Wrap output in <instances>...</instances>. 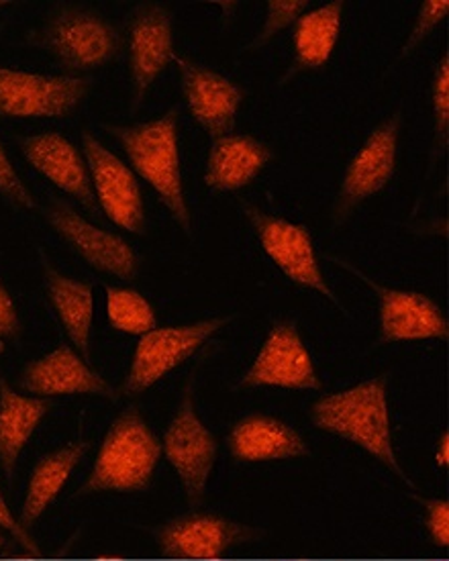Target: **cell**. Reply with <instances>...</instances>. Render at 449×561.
Wrapping results in <instances>:
<instances>
[{"mask_svg":"<svg viewBox=\"0 0 449 561\" xmlns=\"http://www.w3.org/2000/svg\"><path fill=\"white\" fill-rule=\"evenodd\" d=\"M448 0H427V2H423V4H421L419 15H417V21H415L413 30L408 33V37H406V42H404L399 58H408V56L429 37V33L448 16Z\"/></svg>","mask_w":449,"mask_h":561,"instance_id":"obj_28","label":"cell"},{"mask_svg":"<svg viewBox=\"0 0 449 561\" xmlns=\"http://www.w3.org/2000/svg\"><path fill=\"white\" fill-rule=\"evenodd\" d=\"M195 376L196 371L188 376L179 411L165 428L162 442V454L179 476L186 501L193 508L205 501L210 473L219 456L217 439L196 413Z\"/></svg>","mask_w":449,"mask_h":561,"instance_id":"obj_5","label":"cell"},{"mask_svg":"<svg viewBox=\"0 0 449 561\" xmlns=\"http://www.w3.org/2000/svg\"><path fill=\"white\" fill-rule=\"evenodd\" d=\"M425 511V529L435 546L441 549L449 547V503L446 499H427V496H413Z\"/></svg>","mask_w":449,"mask_h":561,"instance_id":"obj_30","label":"cell"},{"mask_svg":"<svg viewBox=\"0 0 449 561\" xmlns=\"http://www.w3.org/2000/svg\"><path fill=\"white\" fill-rule=\"evenodd\" d=\"M162 456V442L151 431L139 407L129 404L111 423L89 478L76 496L148 490Z\"/></svg>","mask_w":449,"mask_h":561,"instance_id":"obj_3","label":"cell"},{"mask_svg":"<svg viewBox=\"0 0 449 561\" xmlns=\"http://www.w3.org/2000/svg\"><path fill=\"white\" fill-rule=\"evenodd\" d=\"M51 407L54 402L49 399L16 394L0 376V468L7 478H13L25 445Z\"/></svg>","mask_w":449,"mask_h":561,"instance_id":"obj_22","label":"cell"},{"mask_svg":"<svg viewBox=\"0 0 449 561\" xmlns=\"http://www.w3.org/2000/svg\"><path fill=\"white\" fill-rule=\"evenodd\" d=\"M89 92L87 76L37 75L0 66V117H68Z\"/></svg>","mask_w":449,"mask_h":561,"instance_id":"obj_9","label":"cell"},{"mask_svg":"<svg viewBox=\"0 0 449 561\" xmlns=\"http://www.w3.org/2000/svg\"><path fill=\"white\" fill-rule=\"evenodd\" d=\"M387 390L389 376L384 374L342 392L325 394L311 407L309 419L314 427L358 445L404 484L415 488L394 454Z\"/></svg>","mask_w":449,"mask_h":561,"instance_id":"obj_1","label":"cell"},{"mask_svg":"<svg viewBox=\"0 0 449 561\" xmlns=\"http://www.w3.org/2000/svg\"><path fill=\"white\" fill-rule=\"evenodd\" d=\"M82 149L96 203L103 208L106 219L127 233L146 236L148 215L134 170L87 129L82 131Z\"/></svg>","mask_w":449,"mask_h":561,"instance_id":"obj_11","label":"cell"},{"mask_svg":"<svg viewBox=\"0 0 449 561\" xmlns=\"http://www.w3.org/2000/svg\"><path fill=\"white\" fill-rule=\"evenodd\" d=\"M106 317L113 329L127 335H146L158 325L148 298L134 288L106 286Z\"/></svg>","mask_w":449,"mask_h":561,"instance_id":"obj_25","label":"cell"},{"mask_svg":"<svg viewBox=\"0 0 449 561\" xmlns=\"http://www.w3.org/2000/svg\"><path fill=\"white\" fill-rule=\"evenodd\" d=\"M0 529L11 533L15 537L16 543L27 551V556H31V558H42V549L37 546L35 537L21 527L19 518H15L13 511L9 508V504H7L4 496H2V490H0Z\"/></svg>","mask_w":449,"mask_h":561,"instance_id":"obj_31","label":"cell"},{"mask_svg":"<svg viewBox=\"0 0 449 561\" xmlns=\"http://www.w3.org/2000/svg\"><path fill=\"white\" fill-rule=\"evenodd\" d=\"M21 335V319L15 300L0 282V345L2 341L16 340Z\"/></svg>","mask_w":449,"mask_h":561,"instance_id":"obj_32","label":"cell"},{"mask_svg":"<svg viewBox=\"0 0 449 561\" xmlns=\"http://www.w3.org/2000/svg\"><path fill=\"white\" fill-rule=\"evenodd\" d=\"M431 101H434V148H431V172L439 158L448 151L449 144V58L437 61L434 84H431Z\"/></svg>","mask_w":449,"mask_h":561,"instance_id":"obj_26","label":"cell"},{"mask_svg":"<svg viewBox=\"0 0 449 561\" xmlns=\"http://www.w3.org/2000/svg\"><path fill=\"white\" fill-rule=\"evenodd\" d=\"M174 64L179 68L182 99L196 125L209 134L210 139L233 134L245 90L188 56L176 54Z\"/></svg>","mask_w":449,"mask_h":561,"instance_id":"obj_16","label":"cell"},{"mask_svg":"<svg viewBox=\"0 0 449 561\" xmlns=\"http://www.w3.org/2000/svg\"><path fill=\"white\" fill-rule=\"evenodd\" d=\"M437 463L441 466V468H448L449 463V435L448 433H444L441 435V439H439V444H437Z\"/></svg>","mask_w":449,"mask_h":561,"instance_id":"obj_33","label":"cell"},{"mask_svg":"<svg viewBox=\"0 0 449 561\" xmlns=\"http://www.w3.org/2000/svg\"><path fill=\"white\" fill-rule=\"evenodd\" d=\"M160 556L168 560H221L252 543L255 531L215 513H188L153 529Z\"/></svg>","mask_w":449,"mask_h":561,"instance_id":"obj_13","label":"cell"},{"mask_svg":"<svg viewBox=\"0 0 449 561\" xmlns=\"http://www.w3.org/2000/svg\"><path fill=\"white\" fill-rule=\"evenodd\" d=\"M44 267L45 290L56 310L61 327L72 341L76 352L90 364V329L94 317V286L87 280H74L60 274L56 266L39 252Z\"/></svg>","mask_w":449,"mask_h":561,"instance_id":"obj_21","label":"cell"},{"mask_svg":"<svg viewBox=\"0 0 449 561\" xmlns=\"http://www.w3.org/2000/svg\"><path fill=\"white\" fill-rule=\"evenodd\" d=\"M241 388H288L321 390L323 382L314 369L313 357L300 340L295 319L274 321L268 337L255 355L252 368L241 378Z\"/></svg>","mask_w":449,"mask_h":561,"instance_id":"obj_14","label":"cell"},{"mask_svg":"<svg viewBox=\"0 0 449 561\" xmlns=\"http://www.w3.org/2000/svg\"><path fill=\"white\" fill-rule=\"evenodd\" d=\"M129 56V115H135L148 99L153 82L174 61L172 13L164 4L141 2L127 16Z\"/></svg>","mask_w":449,"mask_h":561,"instance_id":"obj_7","label":"cell"},{"mask_svg":"<svg viewBox=\"0 0 449 561\" xmlns=\"http://www.w3.org/2000/svg\"><path fill=\"white\" fill-rule=\"evenodd\" d=\"M401 118V111H396L392 117L376 125L372 134L366 137L361 148L352 158V162L347 163L339 193L335 196L331 210L335 227L347 222L366 198L384 191L394 176L399 135L403 125Z\"/></svg>","mask_w":449,"mask_h":561,"instance_id":"obj_8","label":"cell"},{"mask_svg":"<svg viewBox=\"0 0 449 561\" xmlns=\"http://www.w3.org/2000/svg\"><path fill=\"white\" fill-rule=\"evenodd\" d=\"M268 15H266V23L262 25V31L255 35L254 42L247 45V49H260L264 45L272 42V37L278 31L286 30L288 25L297 23L302 11L309 7L307 0H268Z\"/></svg>","mask_w":449,"mask_h":561,"instance_id":"obj_27","label":"cell"},{"mask_svg":"<svg viewBox=\"0 0 449 561\" xmlns=\"http://www.w3.org/2000/svg\"><path fill=\"white\" fill-rule=\"evenodd\" d=\"M227 445L233 459L241 463L311 456L309 445L297 428L286 425L276 416L262 413L240 419L229 431Z\"/></svg>","mask_w":449,"mask_h":561,"instance_id":"obj_19","label":"cell"},{"mask_svg":"<svg viewBox=\"0 0 449 561\" xmlns=\"http://www.w3.org/2000/svg\"><path fill=\"white\" fill-rule=\"evenodd\" d=\"M179 125V108L172 106L162 117L153 121L131 125L103 123L101 129L117 139L135 172L160 196L180 229L191 236L193 219L182 182Z\"/></svg>","mask_w":449,"mask_h":561,"instance_id":"obj_2","label":"cell"},{"mask_svg":"<svg viewBox=\"0 0 449 561\" xmlns=\"http://www.w3.org/2000/svg\"><path fill=\"white\" fill-rule=\"evenodd\" d=\"M344 7L342 0H333L330 4L300 16L292 35L295 61L283 82L300 72L323 68L330 61L342 33Z\"/></svg>","mask_w":449,"mask_h":561,"instance_id":"obj_24","label":"cell"},{"mask_svg":"<svg viewBox=\"0 0 449 561\" xmlns=\"http://www.w3.org/2000/svg\"><path fill=\"white\" fill-rule=\"evenodd\" d=\"M339 266H345L359 280L366 282L380 300V327L378 343H399V341L449 340V323L446 312L429 296L408 290H394L368 278L364 272L349 266L339 257H331Z\"/></svg>","mask_w":449,"mask_h":561,"instance_id":"obj_15","label":"cell"},{"mask_svg":"<svg viewBox=\"0 0 449 561\" xmlns=\"http://www.w3.org/2000/svg\"><path fill=\"white\" fill-rule=\"evenodd\" d=\"M15 144L33 170H37L64 193L70 194L90 215H99L89 165L68 137L56 131L15 135Z\"/></svg>","mask_w":449,"mask_h":561,"instance_id":"obj_18","label":"cell"},{"mask_svg":"<svg viewBox=\"0 0 449 561\" xmlns=\"http://www.w3.org/2000/svg\"><path fill=\"white\" fill-rule=\"evenodd\" d=\"M123 33L101 13L84 7H58L45 19L31 45L47 51L66 76H82L119 59Z\"/></svg>","mask_w":449,"mask_h":561,"instance_id":"obj_4","label":"cell"},{"mask_svg":"<svg viewBox=\"0 0 449 561\" xmlns=\"http://www.w3.org/2000/svg\"><path fill=\"white\" fill-rule=\"evenodd\" d=\"M240 207L247 222L252 225L257 241L262 243V250L268 253L269 260L280 267L286 278L300 288H309L327 296L331 302L337 305V296L333 295L319 266L311 231L304 225L268 215L250 201L240 198Z\"/></svg>","mask_w":449,"mask_h":561,"instance_id":"obj_10","label":"cell"},{"mask_svg":"<svg viewBox=\"0 0 449 561\" xmlns=\"http://www.w3.org/2000/svg\"><path fill=\"white\" fill-rule=\"evenodd\" d=\"M0 196L13 208H23V210L39 208L35 196L30 193L25 182L16 174L15 165L11 162L9 153L2 148V144H0Z\"/></svg>","mask_w":449,"mask_h":561,"instance_id":"obj_29","label":"cell"},{"mask_svg":"<svg viewBox=\"0 0 449 561\" xmlns=\"http://www.w3.org/2000/svg\"><path fill=\"white\" fill-rule=\"evenodd\" d=\"M272 158V149L254 135L231 134L210 139L205 184L215 193H235L252 184Z\"/></svg>","mask_w":449,"mask_h":561,"instance_id":"obj_20","label":"cell"},{"mask_svg":"<svg viewBox=\"0 0 449 561\" xmlns=\"http://www.w3.org/2000/svg\"><path fill=\"white\" fill-rule=\"evenodd\" d=\"M89 449L90 442L78 439V442L61 445L56 451L47 454L37 461V466L31 472L25 503L19 517V523L25 531H30L35 520L49 508V504H54V501L60 496L61 488L66 486L68 478L72 476L76 466L87 456Z\"/></svg>","mask_w":449,"mask_h":561,"instance_id":"obj_23","label":"cell"},{"mask_svg":"<svg viewBox=\"0 0 449 561\" xmlns=\"http://www.w3.org/2000/svg\"><path fill=\"white\" fill-rule=\"evenodd\" d=\"M4 543H7V539H4V535H2V533H0V549H2V547H4Z\"/></svg>","mask_w":449,"mask_h":561,"instance_id":"obj_34","label":"cell"},{"mask_svg":"<svg viewBox=\"0 0 449 561\" xmlns=\"http://www.w3.org/2000/svg\"><path fill=\"white\" fill-rule=\"evenodd\" d=\"M233 321L231 314L210 317L193 325L162 327L141 335L135 347L134 359L125 380L120 382L119 397L134 399L158 385L165 374L179 368L186 359Z\"/></svg>","mask_w":449,"mask_h":561,"instance_id":"obj_6","label":"cell"},{"mask_svg":"<svg viewBox=\"0 0 449 561\" xmlns=\"http://www.w3.org/2000/svg\"><path fill=\"white\" fill-rule=\"evenodd\" d=\"M45 221L90 267L125 282L139 274V255L120 236L105 231L76 213L70 203L49 194Z\"/></svg>","mask_w":449,"mask_h":561,"instance_id":"obj_12","label":"cell"},{"mask_svg":"<svg viewBox=\"0 0 449 561\" xmlns=\"http://www.w3.org/2000/svg\"><path fill=\"white\" fill-rule=\"evenodd\" d=\"M16 386L27 394L44 399L72 394L103 397L111 402L119 399V392L68 345H60L44 357L30 362L21 369Z\"/></svg>","mask_w":449,"mask_h":561,"instance_id":"obj_17","label":"cell"}]
</instances>
